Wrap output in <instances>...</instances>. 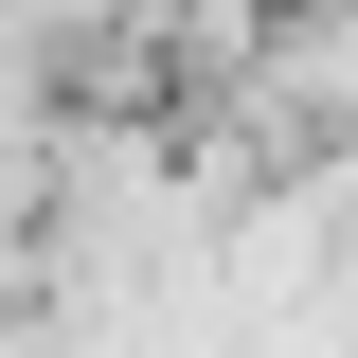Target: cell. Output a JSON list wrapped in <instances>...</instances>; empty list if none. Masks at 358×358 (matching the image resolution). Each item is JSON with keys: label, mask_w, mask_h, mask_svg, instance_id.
I'll return each mask as SVG.
<instances>
[{"label": "cell", "mask_w": 358, "mask_h": 358, "mask_svg": "<svg viewBox=\"0 0 358 358\" xmlns=\"http://www.w3.org/2000/svg\"><path fill=\"white\" fill-rule=\"evenodd\" d=\"M0 126H18V54H0Z\"/></svg>", "instance_id": "cell-1"}]
</instances>
